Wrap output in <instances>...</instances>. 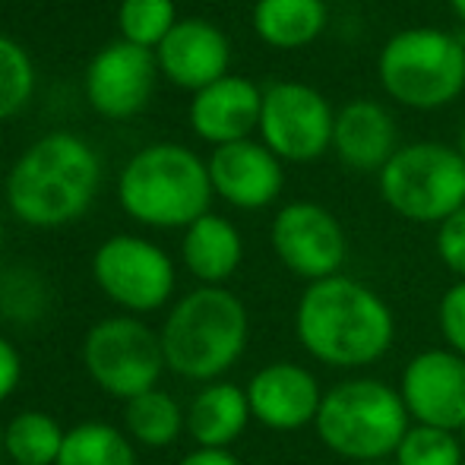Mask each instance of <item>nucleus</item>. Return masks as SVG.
<instances>
[{
	"mask_svg": "<svg viewBox=\"0 0 465 465\" xmlns=\"http://www.w3.org/2000/svg\"><path fill=\"white\" fill-rule=\"evenodd\" d=\"M57 465H136L134 443L108 421H83L67 430Z\"/></svg>",
	"mask_w": 465,
	"mask_h": 465,
	"instance_id": "obj_24",
	"label": "nucleus"
},
{
	"mask_svg": "<svg viewBox=\"0 0 465 465\" xmlns=\"http://www.w3.org/2000/svg\"><path fill=\"white\" fill-rule=\"evenodd\" d=\"M390 462L392 465H462L465 450L456 430L411 424Z\"/></svg>",
	"mask_w": 465,
	"mask_h": 465,
	"instance_id": "obj_26",
	"label": "nucleus"
},
{
	"mask_svg": "<svg viewBox=\"0 0 465 465\" xmlns=\"http://www.w3.org/2000/svg\"><path fill=\"white\" fill-rule=\"evenodd\" d=\"M409 428L411 418L399 386L377 377H349L330 386L313 421L320 443L349 465L390 462Z\"/></svg>",
	"mask_w": 465,
	"mask_h": 465,
	"instance_id": "obj_4",
	"label": "nucleus"
},
{
	"mask_svg": "<svg viewBox=\"0 0 465 465\" xmlns=\"http://www.w3.org/2000/svg\"><path fill=\"white\" fill-rule=\"evenodd\" d=\"M380 196L396 215L421 225H440L465 206V162L443 143H411L380 172Z\"/></svg>",
	"mask_w": 465,
	"mask_h": 465,
	"instance_id": "obj_7",
	"label": "nucleus"
},
{
	"mask_svg": "<svg viewBox=\"0 0 465 465\" xmlns=\"http://www.w3.org/2000/svg\"><path fill=\"white\" fill-rule=\"evenodd\" d=\"M450 4H453L456 16H460V19H465V0H450Z\"/></svg>",
	"mask_w": 465,
	"mask_h": 465,
	"instance_id": "obj_32",
	"label": "nucleus"
},
{
	"mask_svg": "<svg viewBox=\"0 0 465 465\" xmlns=\"http://www.w3.org/2000/svg\"><path fill=\"white\" fill-rule=\"evenodd\" d=\"M155 61L174 86L200 93V89L219 83L222 76H228L232 45L219 25L190 16L174 23L165 42L155 48Z\"/></svg>",
	"mask_w": 465,
	"mask_h": 465,
	"instance_id": "obj_16",
	"label": "nucleus"
},
{
	"mask_svg": "<svg viewBox=\"0 0 465 465\" xmlns=\"http://www.w3.org/2000/svg\"><path fill=\"white\" fill-rule=\"evenodd\" d=\"M67 430L51 415L25 409L13 415L4 428V456L10 465H57Z\"/></svg>",
	"mask_w": 465,
	"mask_h": 465,
	"instance_id": "obj_23",
	"label": "nucleus"
},
{
	"mask_svg": "<svg viewBox=\"0 0 465 465\" xmlns=\"http://www.w3.org/2000/svg\"><path fill=\"white\" fill-rule=\"evenodd\" d=\"M437 257L453 276L465 279V206L437 225Z\"/></svg>",
	"mask_w": 465,
	"mask_h": 465,
	"instance_id": "obj_29",
	"label": "nucleus"
},
{
	"mask_svg": "<svg viewBox=\"0 0 465 465\" xmlns=\"http://www.w3.org/2000/svg\"><path fill=\"white\" fill-rule=\"evenodd\" d=\"M159 339L168 371L193 383H215L247 351L251 317L225 285H200L168 311Z\"/></svg>",
	"mask_w": 465,
	"mask_h": 465,
	"instance_id": "obj_3",
	"label": "nucleus"
},
{
	"mask_svg": "<svg viewBox=\"0 0 465 465\" xmlns=\"http://www.w3.org/2000/svg\"><path fill=\"white\" fill-rule=\"evenodd\" d=\"M19 380H23V358H19V349L10 342V339L0 336V402L16 392Z\"/></svg>",
	"mask_w": 465,
	"mask_h": 465,
	"instance_id": "obj_30",
	"label": "nucleus"
},
{
	"mask_svg": "<svg viewBox=\"0 0 465 465\" xmlns=\"http://www.w3.org/2000/svg\"><path fill=\"white\" fill-rule=\"evenodd\" d=\"M244 392L253 421L279 434H292V430L313 428L326 390L320 386L317 373L304 364L272 361L247 380Z\"/></svg>",
	"mask_w": 465,
	"mask_h": 465,
	"instance_id": "obj_14",
	"label": "nucleus"
},
{
	"mask_svg": "<svg viewBox=\"0 0 465 465\" xmlns=\"http://www.w3.org/2000/svg\"><path fill=\"white\" fill-rule=\"evenodd\" d=\"M181 465H241L238 456L232 450H209V447H196L193 453H187Z\"/></svg>",
	"mask_w": 465,
	"mask_h": 465,
	"instance_id": "obj_31",
	"label": "nucleus"
},
{
	"mask_svg": "<svg viewBox=\"0 0 465 465\" xmlns=\"http://www.w3.org/2000/svg\"><path fill=\"white\" fill-rule=\"evenodd\" d=\"M0 460H4V428H0Z\"/></svg>",
	"mask_w": 465,
	"mask_h": 465,
	"instance_id": "obj_34",
	"label": "nucleus"
},
{
	"mask_svg": "<svg viewBox=\"0 0 465 465\" xmlns=\"http://www.w3.org/2000/svg\"><path fill=\"white\" fill-rule=\"evenodd\" d=\"M83 368L102 392L114 399L143 396L155 390L165 373V351L155 330L140 317H104L83 339Z\"/></svg>",
	"mask_w": 465,
	"mask_h": 465,
	"instance_id": "obj_8",
	"label": "nucleus"
},
{
	"mask_svg": "<svg viewBox=\"0 0 465 465\" xmlns=\"http://www.w3.org/2000/svg\"><path fill=\"white\" fill-rule=\"evenodd\" d=\"M181 257H184L187 272L196 282L222 285L238 272L241 260H244V241L225 215L206 213L190 228H184Z\"/></svg>",
	"mask_w": 465,
	"mask_h": 465,
	"instance_id": "obj_20",
	"label": "nucleus"
},
{
	"mask_svg": "<svg viewBox=\"0 0 465 465\" xmlns=\"http://www.w3.org/2000/svg\"><path fill=\"white\" fill-rule=\"evenodd\" d=\"M298 345L332 371H364L380 364L396 342L392 307L371 285L351 276L311 282L294 304Z\"/></svg>",
	"mask_w": 465,
	"mask_h": 465,
	"instance_id": "obj_1",
	"label": "nucleus"
},
{
	"mask_svg": "<svg viewBox=\"0 0 465 465\" xmlns=\"http://www.w3.org/2000/svg\"><path fill=\"white\" fill-rule=\"evenodd\" d=\"M174 23H178L174 0H121V6H117L121 38L149 51L165 42Z\"/></svg>",
	"mask_w": 465,
	"mask_h": 465,
	"instance_id": "obj_25",
	"label": "nucleus"
},
{
	"mask_svg": "<svg viewBox=\"0 0 465 465\" xmlns=\"http://www.w3.org/2000/svg\"><path fill=\"white\" fill-rule=\"evenodd\" d=\"M209 181L213 193L222 196L234 209H266L279 200L285 174L282 159L270 146L257 140H238L228 146H215L209 155Z\"/></svg>",
	"mask_w": 465,
	"mask_h": 465,
	"instance_id": "obj_15",
	"label": "nucleus"
},
{
	"mask_svg": "<svg viewBox=\"0 0 465 465\" xmlns=\"http://www.w3.org/2000/svg\"><path fill=\"white\" fill-rule=\"evenodd\" d=\"M159 61L149 48L130 42H111L89 61L86 98L102 117L124 121L143 111L153 98Z\"/></svg>",
	"mask_w": 465,
	"mask_h": 465,
	"instance_id": "obj_13",
	"label": "nucleus"
},
{
	"mask_svg": "<svg viewBox=\"0 0 465 465\" xmlns=\"http://www.w3.org/2000/svg\"><path fill=\"white\" fill-rule=\"evenodd\" d=\"M358 465H392V462H358Z\"/></svg>",
	"mask_w": 465,
	"mask_h": 465,
	"instance_id": "obj_37",
	"label": "nucleus"
},
{
	"mask_svg": "<svg viewBox=\"0 0 465 465\" xmlns=\"http://www.w3.org/2000/svg\"><path fill=\"white\" fill-rule=\"evenodd\" d=\"M102 162L83 136L54 130L35 140L6 174V203L29 228H64L93 206Z\"/></svg>",
	"mask_w": 465,
	"mask_h": 465,
	"instance_id": "obj_2",
	"label": "nucleus"
},
{
	"mask_svg": "<svg viewBox=\"0 0 465 465\" xmlns=\"http://www.w3.org/2000/svg\"><path fill=\"white\" fill-rule=\"evenodd\" d=\"M251 421L247 392L228 380L206 383L187 405V434L193 437L196 447L232 450V443L241 440Z\"/></svg>",
	"mask_w": 465,
	"mask_h": 465,
	"instance_id": "obj_19",
	"label": "nucleus"
},
{
	"mask_svg": "<svg viewBox=\"0 0 465 465\" xmlns=\"http://www.w3.org/2000/svg\"><path fill=\"white\" fill-rule=\"evenodd\" d=\"M93 279L108 301L136 313H153L172 301L174 263L159 244L136 234L102 241L93 257Z\"/></svg>",
	"mask_w": 465,
	"mask_h": 465,
	"instance_id": "obj_9",
	"label": "nucleus"
},
{
	"mask_svg": "<svg viewBox=\"0 0 465 465\" xmlns=\"http://www.w3.org/2000/svg\"><path fill=\"white\" fill-rule=\"evenodd\" d=\"M0 247H4V219H0Z\"/></svg>",
	"mask_w": 465,
	"mask_h": 465,
	"instance_id": "obj_36",
	"label": "nucleus"
},
{
	"mask_svg": "<svg viewBox=\"0 0 465 465\" xmlns=\"http://www.w3.org/2000/svg\"><path fill=\"white\" fill-rule=\"evenodd\" d=\"M187 430V409L165 390H149L124 402V434L146 450H165Z\"/></svg>",
	"mask_w": 465,
	"mask_h": 465,
	"instance_id": "obj_22",
	"label": "nucleus"
},
{
	"mask_svg": "<svg viewBox=\"0 0 465 465\" xmlns=\"http://www.w3.org/2000/svg\"><path fill=\"white\" fill-rule=\"evenodd\" d=\"M456 149H460V155H462V162H465V127H462V134H460V146H456Z\"/></svg>",
	"mask_w": 465,
	"mask_h": 465,
	"instance_id": "obj_33",
	"label": "nucleus"
},
{
	"mask_svg": "<svg viewBox=\"0 0 465 465\" xmlns=\"http://www.w3.org/2000/svg\"><path fill=\"white\" fill-rule=\"evenodd\" d=\"M263 93L244 76H222L219 83L193 93L190 102V127L200 140L213 146L251 140V130L260 127Z\"/></svg>",
	"mask_w": 465,
	"mask_h": 465,
	"instance_id": "obj_17",
	"label": "nucleus"
},
{
	"mask_svg": "<svg viewBox=\"0 0 465 465\" xmlns=\"http://www.w3.org/2000/svg\"><path fill=\"white\" fill-rule=\"evenodd\" d=\"M380 86L409 108H443L465 86V45L443 29H405L383 45Z\"/></svg>",
	"mask_w": 465,
	"mask_h": 465,
	"instance_id": "obj_6",
	"label": "nucleus"
},
{
	"mask_svg": "<svg viewBox=\"0 0 465 465\" xmlns=\"http://www.w3.org/2000/svg\"><path fill=\"white\" fill-rule=\"evenodd\" d=\"M460 440H462V450H465V424L460 428Z\"/></svg>",
	"mask_w": 465,
	"mask_h": 465,
	"instance_id": "obj_35",
	"label": "nucleus"
},
{
	"mask_svg": "<svg viewBox=\"0 0 465 465\" xmlns=\"http://www.w3.org/2000/svg\"><path fill=\"white\" fill-rule=\"evenodd\" d=\"M332 149L355 172H383L386 162L399 153V134L392 114L377 102H349L336 114Z\"/></svg>",
	"mask_w": 465,
	"mask_h": 465,
	"instance_id": "obj_18",
	"label": "nucleus"
},
{
	"mask_svg": "<svg viewBox=\"0 0 465 465\" xmlns=\"http://www.w3.org/2000/svg\"><path fill=\"white\" fill-rule=\"evenodd\" d=\"M437 326H440L447 349L465 358V279L443 292L440 304H437Z\"/></svg>",
	"mask_w": 465,
	"mask_h": 465,
	"instance_id": "obj_28",
	"label": "nucleus"
},
{
	"mask_svg": "<svg viewBox=\"0 0 465 465\" xmlns=\"http://www.w3.org/2000/svg\"><path fill=\"white\" fill-rule=\"evenodd\" d=\"M35 89V67L19 42L0 35V121L13 117Z\"/></svg>",
	"mask_w": 465,
	"mask_h": 465,
	"instance_id": "obj_27",
	"label": "nucleus"
},
{
	"mask_svg": "<svg viewBox=\"0 0 465 465\" xmlns=\"http://www.w3.org/2000/svg\"><path fill=\"white\" fill-rule=\"evenodd\" d=\"M272 251L292 276L323 282L342 272L349 257V238L336 215L320 203H288L276 213L270 228Z\"/></svg>",
	"mask_w": 465,
	"mask_h": 465,
	"instance_id": "obj_10",
	"label": "nucleus"
},
{
	"mask_svg": "<svg viewBox=\"0 0 465 465\" xmlns=\"http://www.w3.org/2000/svg\"><path fill=\"white\" fill-rule=\"evenodd\" d=\"M117 200L149 228H190L209 213V165L178 143H153L124 165Z\"/></svg>",
	"mask_w": 465,
	"mask_h": 465,
	"instance_id": "obj_5",
	"label": "nucleus"
},
{
	"mask_svg": "<svg viewBox=\"0 0 465 465\" xmlns=\"http://www.w3.org/2000/svg\"><path fill=\"white\" fill-rule=\"evenodd\" d=\"M399 396L411 424L456 430L465 424V358L453 349H424L399 373Z\"/></svg>",
	"mask_w": 465,
	"mask_h": 465,
	"instance_id": "obj_12",
	"label": "nucleus"
},
{
	"mask_svg": "<svg viewBox=\"0 0 465 465\" xmlns=\"http://www.w3.org/2000/svg\"><path fill=\"white\" fill-rule=\"evenodd\" d=\"M336 114L330 102L304 83H272L263 93L260 136L285 162H313L332 146Z\"/></svg>",
	"mask_w": 465,
	"mask_h": 465,
	"instance_id": "obj_11",
	"label": "nucleus"
},
{
	"mask_svg": "<svg viewBox=\"0 0 465 465\" xmlns=\"http://www.w3.org/2000/svg\"><path fill=\"white\" fill-rule=\"evenodd\" d=\"M323 0H257L253 6V29L270 48H304L323 32Z\"/></svg>",
	"mask_w": 465,
	"mask_h": 465,
	"instance_id": "obj_21",
	"label": "nucleus"
}]
</instances>
